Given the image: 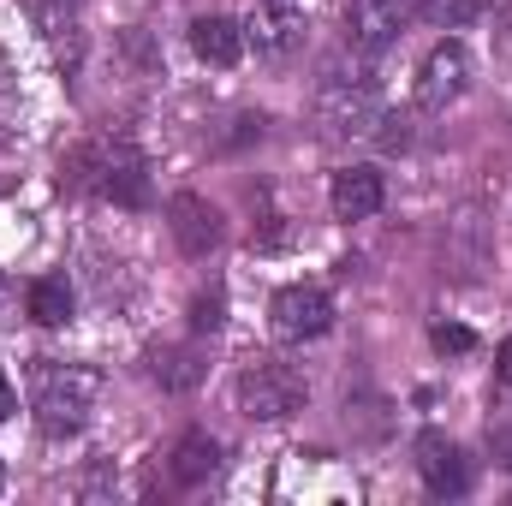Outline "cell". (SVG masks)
I'll return each mask as SVG.
<instances>
[{
  "mask_svg": "<svg viewBox=\"0 0 512 506\" xmlns=\"http://www.w3.org/2000/svg\"><path fill=\"white\" fill-rule=\"evenodd\" d=\"M96 393L102 376L84 370V364H42L36 370V423L48 435H78L96 411Z\"/></svg>",
  "mask_w": 512,
  "mask_h": 506,
  "instance_id": "6da1fadb",
  "label": "cell"
},
{
  "mask_svg": "<svg viewBox=\"0 0 512 506\" xmlns=\"http://www.w3.org/2000/svg\"><path fill=\"white\" fill-rule=\"evenodd\" d=\"M239 411L256 417V423H280V417H292L298 405H304V376L298 370H286V364H274V358H256L239 370Z\"/></svg>",
  "mask_w": 512,
  "mask_h": 506,
  "instance_id": "7a4b0ae2",
  "label": "cell"
},
{
  "mask_svg": "<svg viewBox=\"0 0 512 506\" xmlns=\"http://www.w3.org/2000/svg\"><path fill=\"white\" fill-rule=\"evenodd\" d=\"M268 328H274V340L304 346V340L334 328V298L322 286H280L274 304H268Z\"/></svg>",
  "mask_w": 512,
  "mask_h": 506,
  "instance_id": "3957f363",
  "label": "cell"
},
{
  "mask_svg": "<svg viewBox=\"0 0 512 506\" xmlns=\"http://www.w3.org/2000/svg\"><path fill=\"white\" fill-rule=\"evenodd\" d=\"M465 84H471V54L447 36V42H435V48L423 54V66H417V108H447V102L465 96Z\"/></svg>",
  "mask_w": 512,
  "mask_h": 506,
  "instance_id": "277c9868",
  "label": "cell"
},
{
  "mask_svg": "<svg viewBox=\"0 0 512 506\" xmlns=\"http://www.w3.org/2000/svg\"><path fill=\"white\" fill-rule=\"evenodd\" d=\"M411 12H417V0H352L346 6V42L364 54H382L387 42H399Z\"/></svg>",
  "mask_w": 512,
  "mask_h": 506,
  "instance_id": "5b68a950",
  "label": "cell"
},
{
  "mask_svg": "<svg viewBox=\"0 0 512 506\" xmlns=\"http://www.w3.org/2000/svg\"><path fill=\"white\" fill-rule=\"evenodd\" d=\"M96 191L114 197L120 209H143L149 203V167L131 143H108L102 149V167H96Z\"/></svg>",
  "mask_w": 512,
  "mask_h": 506,
  "instance_id": "8992f818",
  "label": "cell"
},
{
  "mask_svg": "<svg viewBox=\"0 0 512 506\" xmlns=\"http://www.w3.org/2000/svg\"><path fill=\"white\" fill-rule=\"evenodd\" d=\"M322 120H328V131H370V126H382V96H376V84H370V78H358V84L334 78V84L322 90Z\"/></svg>",
  "mask_w": 512,
  "mask_h": 506,
  "instance_id": "52a82bcc",
  "label": "cell"
},
{
  "mask_svg": "<svg viewBox=\"0 0 512 506\" xmlns=\"http://www.w3.org/2000/svg\"><path fill=\"white\" fill-rule=\"evenodd\" d=\"M167 221H173V239H179L185 256H209L221 245V209L209 197H197V191H179L167 203Z\"/></svg>",
  "mask_w": 512,
  "mask_h": 506,
  "instance_id": "ba28073f",
  "label": "cell"
},
{
  "mask_svg": "<svg viewBox=\"0 0 512 506\" xmlns=\"http://www.w3.org/2000/svg\"><path fill=\"white\" fill-rule=\"evenodd\" d=\"M417 471H423V489L429 495H465L471 489V465H465V453L447 441V435H417Z\"/></svg>",
  "mask_w": 512,
  "mask_h": 506,
  "instance_id": "9c48e42d",
  "label": "cell"
},
{
  "mask_svg": "<svg viewBox=\"0 0 512 506\" xmlns=\"http://www.w3.org/2000/svg\"><path fill=\"white\" fill-rule=\"evenodd\" d=\"M328 203H334L340 221H370V215L387 203V179L376 173V167H346V173H334Z\"/></svg>",
  "mask_w": 512,
  "mask_h": 506,
  "instance_id": "30bf717a",
  "label": "cell"
},
{
  "mask_svg": "<svg viewBox=\"0 0 512 506\" xmlns=\"http://www.w3.org/2000/svg\"><path fill=\"white\" fill-rule=\"evenodd\" d=\"M36 24H42V42L54 48V60L66 72H78L84 60V18H78V0H36Z\"/></svg>",
  "mask_w": 512,
  "mask_h": 506,
  "instance_id": "8fae6325",
  "label": "cell"
},
{
  "mask_svg": "<svg viewBox=\"0 0 512 506\" xmlns=\"http://www.w3.org/2000/svg\"><path fill=\"white\" fill-rule=\"evenodd\" d=\"M191 48H197V60H209V66H239L245 30H239L233 18H197V24H191Z\"/></svg>",
  "mask_w": 512,
  "mask_h": 506,
  "instance_id": "7c38bea8",
  "label": "cell"
},
{
  "mask_svg": "<svg viewBox=\"0 0 512 506\" xmlns=\"http://www.w3.org/2000/svg\"><path fill=\"white\" fill-rule=\"evenodd\" d=\"M298 30H304V18H298L292 0H268V6L251 18V42L262 48V54H286V48L298 42Z\"/></svg>",
  "mask_w": 512,
  "mask_h": 506,
  "instance_id": "4fadbf2b",
  "label": "cell"
},
{
  "mask_svg": "<svg viewBox=\"0 0 512 506\" xmlns=\"http://www.w3.org/2000/svg\"><path fill=\"white\" fill-rule=\"evenodd\" d=\"M215 465H221V447H215V435H185L179 447H173V477L179 483H203V477H215Z\"/></svg>",
  "mask_w": 512,
  "mask_h": 506,
  "instance_id": "5bb4252c",
  "label": "cell"
},
{
  "mask_svg": "<svg viewBox=\"0 0 512 506\" xmlns=\"http://www.w3.org/2000/svg\"><path fill=\"white\" fill-rule=\"evenodd\" d=\"M149 370H155V381H161V387L185 393V387H197V381H203V358H197L191 346H161Z\"/></svg>",
  "mask_w": 512,
  "mask_h": 506,
  "instance_id": "9a60e30c",
  "label": "cell"
},
{
  "mask_svg": "<svg viewBox=\"0 0 512 506\" xmlns=\"http://www.w3.org/2000/svg\"><path fill=\"white\" fill-rule=\"evenodd\" d=\"M30 316L42 328H66L72 322V286L66 280H36L30 286Z\"/></svg>",
  "mask_w": 512,
  "mask_h": 506,
  "instance_id": "2e32d148",
  "label": "cell"
},
{
  "mask_svg": "<svg viewBox=\"0 0 512 506\" xmlns=\"http://www.w3.org/2000/svg\"><path fill=\"white\" fill-rule=\"evenodd\" d=\"M417 12H423L435 30H465V24H477L483 0H417Z\"/></svg>",
  "mask_w": 512,
  "mask_h": 506,
  "instance_id": "e0dca14e",
  "label": "cell"
},
{
  "mask_svg": "<svg viewBox=\"0 0 512 506\" xmlns=\"http://www.w3.org/2000/svg\"><path fill=\"white\" fill-rule=\"evenodd\" d=\"M221 322H227V298L221 292H197L191 298V328L197 334H221Z\"/></svg>",
  "mask_w": 512,
  "mask_h": 506,
  "instance_id": "ac0fdd59",
  "label": "cell"
},
{
  "mask_svg": "<svg viewBox=\"0 0 512 506\" xmlns=\"http://www.w3.org/2000/svg\"><path fill=\"white\" fill-rule=\"evenodd\" d=\"M429 340H435V352H453V358L477 346V340H471V328H459V322H435V334H429Z\"/></svg>",
  "mask_w": 512,
  "mask_h": 506,
  "instance_id": "d6986e66",
  "label": "cell"
},
{
  "mask_svg": "<svg viewBox=\"0 0 512 506\" xmlns=\"http://www.w3.org/2000/svg\"><path fill=\"white\" fill-rule=\"evenodd\" d=\"M12 108H18V78H12V66H6V54H0V126L12 120Z\"/></svg>",
  "mask_w": 512,
  "mask_h": 506,
  "instance_id": "ffe728a7",
  "label": "cell"
},
{
  "mask_svg": "<svg viewBox=\"0 0 512 506\" xmlns=\"http://www.w3.org/2000/svg\"><path fill=\"white\" fill-rule=\"evenodd\" d=\"M495 376H501V387H512V334L501 340V358H495Z\"/></svg>",
  "mask_w": 512,
  "mask_h": 506,
  "instance_id": "44dd1931",
  "label": "cell"
},
{
  "mask_svg": "<svg viewBox=\"0 0 512 506\" xmlns=\"http://www.w3.org/2000/svg\"><path fill=\"white\" fill-rule=\"evenodd\" d=\"M12 411H18V393H12V381L0 370V417H12Z\"/></svg>",
  "mask_w": 512,
  "mask_h": 506,
  "instance_id": "7402d4cb",
  "label": "cell"
},
{
  "mask_svg": "<svg viewBox=\"0 0 512 506\" xmlns=\"http://www.w3.org/2000/svg\"><path fill=\"white\" fill-rule=\"evenodd\" d=\"M495 453L512 465V429H495Z\"/></svg>",
  "mask_w": 512,
  "mask_h": 506,
  "instance_id": "603a6c76",
  "label": "cell"
},
{
  "mask_svg": "<svg viewBox=\"0 0 512 506\" xmlns=\"http://www.w3.org/2000/svg\"><path fill=\"white\" fill-rule=\"evenodd\" d=\"M0 316H6V280H0Z\"/></svg>",
  "mask_w": 512,
  "mask_h": 506,
  "instance_id": "cb8c5ba5",
  "label": "cell"
}]
</instances>
